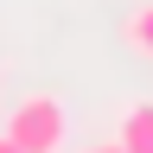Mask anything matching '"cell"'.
I'll return each instance as SVG.
<instances>
[{
    "instance_id": "5",
    "label": "cell",
    "mask_w": 153,
    "mask_h": 153,
    "mask_svg": "<svg viewBox=\"0 0 153 153\" xmlns=\"http://www.w3.org/2000/svg\"><path fill=\"white\" fill-rule=\"evenodd\" d=\"M0 153H26V147H19V140H13V134H0Z\"/></svg>"
},
{
    "instance_id": "3",
    "label": "cell",
    "mask_w": 153,
    "mask_h": 153,
    "mask_svg": "<svg viewBox=\"0 0 153 153\" xmlns=\"http://www.w3.org/2000/svg\"><path fill=\"white\" fill-rule=\"evenodd\" d=\"M121 38H128L134 57H153V0H147V7H134V13L121 19Z\"/></svg>"
},
{
    "instance_id": "4",
    "label": "cell",
    "mask_w": 153,
    "mask_h": 153,
    "mask_svg": "<svg viewBox=\"0 0 153 153\" xmlns=\"http://www.w3.org/2000/svg\"><path fill=\"white\" fill-rule=\"evenodd\" d=\"M83 153H128L121 140H102V147H83Z\"/></svg>"
},
{
    "instance_id": "2",
    "label": "cell",
    "mask_w": 153,
    "mask_h": 153,
    "mask_svg": "<svg viewBox=\"0 0 153 153\" xmlns=\"http://www.w3.org/2000/svg\"><path fill=\"white\" fill-rule=\"evenodd\" d=\"M115 140L128 153H153V102H128L121 121H115Z\"/></svg>"
},
{
    "instance_id": "1",
    "label": "cell",
    "mask_w": 153,
    "mask_h": 153,
    "mask_svg": "<svg viewBox=\"0 0 153 153\" xmlns=\"http://www.w3.org/2000/svg\"><path fill=\"white\" fill-rule=\"evenodd\" d=\"M7 134L26 153H64L70 147V115H64V102L57 96H26V102H13V115H7Z\"/></svg>"
}]
</instances>
